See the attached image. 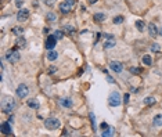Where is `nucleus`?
I'll list each match as a JSON object with an SVG mask.
<instances>
[{
    "label": "nucleus",
    "mask_w": 162,
    "mask_h": 137,
    "mask_svg": "<svg viewBox=\"0 0 162 137\" xmlns=\"http://www.w3.org/2000/svg\"><path fill=\"white\" fill-rule=\"evenodd\" d=\"M15 108V101L13 97H4L2 100V111L4 114H10Z\"/></svg>",
    "instance_id": "obj_1"
},
{
    "label": "nucleus",
    "mask_w": 162,
    "mask_h": 137,
    "mask_svg": "<svg viewBox=\"0 0 162 137\" xmlns=\"http://www.w3.org/2000/svg\"><path fill=\"white\" fill-rule=\"evenodd\" d=\"M120 94L118 93V91H112L111 94H109L108 97V102L111 107H118V105H120Z\"/></svg>",
    "instance_id": "obj_2"
},
{
    "label": "nucleus",
    "mask_w": 162,
    "mask_h": 137,
    "mask_svg": "<svg viewBox=\"0 0 162 137\" xmlns=\"http://www.w3.org/2000/svg\"><path fill=\"white\" fill-rule=\"evenodd\" d=\"M44 126H46L49 130H54V129H58L60 128V121L57 118H47L44 121Z\"/></svg>",
    "instance_id": "obj_3"
},
{
    "label": "nucleus",
    "mask_w": 162,
    "mask_h": 137,
    "mask_svg": "<svg viewBox=\"0 0 162 137\" xmlns=\"http://www.w3.org/2000/svg\"><path fill=\"white\" fill-rule=\"evenodd\" d=\"M19 57H21V54H19L18 51H15V50H8L7 54H6V58H7V60H8L11 64L18 62V61H19Z\"/></svg>",
    "instance_id": "obj_4"
},
{
    "label": "nucleus",
    "mask_w": 162,
    "mask_h": 137,
    "mask_svg": "<svg viewBox=\"0 0 162 137\" xmlns=\"http://www.w3.org/2000/svg\"><path fill=\"white\" fill-rule=\"evenodd\" d=\"M29 93V89L26 85H19L18 87H17V96H18L19 98H25L26 96Z\"/></svg>",
    "instance_id": "obj_5"
},
{
    "label": "nucleus",
    "mask_w": 162,
    "mask_h": 137,
    "mask_svg": "<svg viewBox=\"0 0 162 137\" xmlns=\"http://www.w3.org/2000/svg\"><path fill=\"white\" fill-rule=\"evenodd\" d=\"M28 18H29V10L28 8H21L18 11V14H17V19H18V21H21V22L26 21Z\"/></svg>",
    "instance_id": "obj_6"
},
{
    "label": "nucleus",
    "mask_w": 162,
    "mask_h": 137,
    "mask_svg": "<svg viewBox=\"0 0 162 137\" xmlns=\"http://www.w3.org/2000/svg\"><path fill=\"white\" fill-rule=\"evenodd\" d=\"M57 37L54 36V35H50V36H47V39H46V49H49V50H53L54 49V46L57 44Z\"/></svg>",
    "instance_id": "obj_7"
},
{
    "label": "nucleus",
    "mask_w": 162,
    "mask_h": 137,
    "mask_svg": "<svg viewBox=\"0 0 162 137\" xmlns=\"http://www.w3.org/2000/svg\"><path fill=\"white\" fill-rule=\"evenodd\" d=\"M109 68L114 71V72H116V73H119V72H122L123 71V65L119 62V61H111L109 62Z\"/></svg>",
    "instance_id": "obj_8"
},
{
    "label": "nucleus",
    "mask_w": 162,
    "mask_h": 137,
    "mask_svg": "<svg viewBox=\"0 0 162 137\" xmlns=\"http://www.w3.org/2000/svg\"><path fill=\"white\" fill-rule=\"evenodd\" d=\"M0 130H2L3 134H11V126H10V122L2 123V126H0Z\"/></svg>",
    "instance_id": "obj_9"
},
{
    "label": "nucleus",
    "mask_w": 162,
    "mask_h": 137,
    "mask_svg": "<svg viewBox=\"0 0 162 137\" xmlns=\"http://www.w3.org/2000/svg\"><path fill=\"white\" fill-rule=\"evenodd\" d=\"M148 33H150L151 36H157V35H158V28L155 26L154 22H150V24H148Z\"/></svg>",
    "instance_id": "obj_10"
},
{
    "label": "nucleus",
    "mask_w": 162,
    "mask_h": 137,
    "mask_svg": "<svg viewBox=\"0 0 162 137\" xmlns=\"http://www.w3.org/2000/svg\"><path fill=\"white\" fill-rule=\"evenodd\" d=\"M114 46H115V40H114V37L109 36V35H107V42L104 44V47H105V49H112Z\"/></svg>",
    "instance_id": "obj_11"
},
{
    "label": "nucleus",
    "mask_w": 162,
    "mask_h": 137,
    "mask_svg": "<svg viewBox=\"0 0 162 137\" xmlns=\"http://www.w3.org/2000/svg\"><path fill=\"white\" fill-rule=\"evenodd\" d=\"M71 7L72 6H69L68 3H65V2L60 4V10H61V13H64V14H68V13L71 11Z\"/></svg>",
    "instance_id": "obj_12"
},
{
    "label": "nucleus",
    "mask_w": 162,
    "mask_h": 137,
    "mask_svg": "<svg viewBox=\"0 0 162 137\" xmlns=\"http://www.w3.org/2000/svg\"><path fill=\"white\" fill-rule=\"evenodd\" d=\"M60 104L63 105L64 108H71L72 107V100H71V98H61Z\"/></svg>",
    "instance_id": "obj_13"
},
{
    "label": "nucleus",
    "mask_w": 162,
    "mask_h": 137,
    "mask_svg": "<svg viewBox=\"0 0 162 137\" xmlns=\"http://www.w3.org/2000/svg\"><path fill=\"white\" fill-rule=\"evenodd\" d=\"M57 57H58V53H57V51H54V50H50L49 53H47V60H49V61L57 60Z\"/></svg>",
    "instance_id": "obj_14"
},
{
    "label": "nucleus",
    "mask_w": 162,
    "mask_h": 137,
    "mask_svg": "<svg viewBox=\"0 0 162 137\" xmlns=\"http://www.w3.org/2000/svg\"><path fill=\"white\" fill-rule=\"evenodd\" d=\"M28 105H29L31 108H33V109L39 108V102H37V100H35V98H31V100H28Z\"/></svg>",
    "instance_id": "obj_15"
},
{
    "label": "nucleus",
    "mask_w": 162,
    "mask_h": 137,
    "mask_svg": "<svg viewBox=\"0 0 162 137\" xmlns=\"http://www.w3.org/2000/svg\"><path fill=\"white\" fill-rule=\"evenodd\" d=\"M94 21H97V22L105 21V14H103V13H97V14H94Z\"/></svg>",
    "instance_id": "obj_16"
},
{
    "label": "nucleus",
    "mask_w": 162,
    "mask_h": 137,
    "mask_svg": "<svg viewBox=\"0 0 162 137\" xmlns=\"http://www.w3.org/2000/svg\"><path fill=\"white\" fill-rule=\"evenodd\" d=\"M153 122H154V126H162V115H155Z\"/></svg>",
    "instance_id": "obj_17"
},
{
    "label": "nucleus",
    "mask_w": 162,
    "mask_h": 137,
    "mask_svg": "<svg viewBox=\"0 0 162 137\" xmlns=\"http://www.w3.org/2000/svg\"><path fill=\"white\" fill-rule=\"evenodd\" d=\"M46 19L49 22H56L57 21V15L54 14V13H49V14L46 15Z\"/></svg>",
    "instance_id": "obj_18"
},
{
    "label": "nucleus",
    "mask_w": 162,
    "mask_h": 137,
    "mask_svg": "<svg viewBox=\"0 0 162 137\" xmlns=\"http://www.w3.org/2000/svg\"><path fill=\"white\" fill-rule=\"evenodd\" d=\"M136 28L140 30V32H143L144 28H146V24H144V21H141V19H139V21H136Z\"/></svg>",
    "instance_id": "obj_19"
},
{
    "label": "nucleus",
    "mask_w": 162,
    "mask_h": 137,
    "mask_svg": "<svg viewBox=\"0 0 162 137\" xmlns=\"http://www.w3.org/2000/svg\"><path fill=\"white\" fill-rule=\"evenodd\" d=\"M25 46H26V40L24 39V37H19V39H17V47H21V49H24Z\"/></svg>",
    "instance_id": "obj_20"
},
{
    "label": "nucleus",
    "mask_w": 162,
    "mask_h": 137,
    "mask_svg": "<svg viewBox=\"0 0 162 137\" xmlns=\"http://www.w3.org/2000/svg\"><path fill=\"white\" fill-rule=\"evenodd\" d=\"M22 32H24V29L19 28V26H14V28H13V33H14V35H17V36L22 35Z\"/></svg>",
    "instance_id": "obj_21"
},
{
    "label": "nucleus",
    "mask_w": 162,
    "mask_h": 137,
    "mask_svg": "<svg viewBox=\"0 0 162 137\" xmlns=\"http://www.w3.org/2000/svg\"><path fill=\"white\" fill-rule=\"evenodd\" d=\"M64 32H67V33H69V35H72V33L75 32V28H74V26H71V25H65L64 26Z\"/></svg>",
    "instance_id": "obj_22"
},
{
    "label": "nucleus",
    "mask_w": 162,
    "mask_h": 137,
    "mask_svg": "<svg viewBox=\"0 0 162 137\" xmlns=\"http://www.w3.org/2000/svg\"><path fill=\"white\" fill-rule=\"evenodd\" d=\"M143 64L144 65H151V57L148 56V54H146V56L143 57Z\"/></svg>",
    "instance_id": "obj_23"
},
{
    "label": "nucleus",
    "mask_w": 162,
    "mask_h": 137,
    "mask_svg": "<svg viewBox=\"0 0 162 137\" xmlns=\"http://www.w3.org/2000/svg\"><path fill=\"white\" fill-rule=\"evenodd\" d=\"M155 102V98H153V97H146L144 98V104L146 105H151V104H154Z\"/></svg>",
    "instance_id": "obj_24"
},
{
    "label": "nucleus",
    "mask_w": 162,
    "mask_h": 137,
    "mask_svg": "<svg viewBox=\"0 0 162 137\" xmlns=\"http://www.w3.org/2000/svg\"><path fill=\"white\" fill-rule=\"evenodd\" d=\"M114 134V129L112 128H109V129H107L105 132H103V137H108V136H112Z\"/></svg>",
    "instance_id": "obj_25"
},
{
    "label": "nucleus",
    "mask_w": 162,
    "mask_h": 137,
    "mask_svg": "<svg viewBox=\"0 0 162 137\" xmlns=\"http://www.w3.org/2000/svg\"><path fill=\"white\" fill-rule=\"evenodd\" d=\"M123 22V17L120 15V17H115V18H114V24H116V25H118V24H122Z\"/></svg>",
    "instance_id": "obj_26"
},
{
    "label": "nucleus",
    "mask_w": 162,
    "mask_h": 137,
    "mask_svg": "<svg viewBox=\"0 0 162 137\" xmlns=\"http://www.w3.org/2000/svg\"><path fill=\"white\" fill-rule=\"evenodd\" d=\"M54 2H56V0H43V3H44L46 6H49V7L54 6Z\"/></svg>",
    "instance_id": "obj_27"
},
{
    "label": "nucleus",
    "mask_w": 162,
    "mask_h": 137,
    "mask_svg": "<svg viewBox=\"0 0 162 137\" xmlns=\"http://www.w3.org/2000/svg\"><path fill=\"white\" fill-rule=\"evenodd\" d=\"M54 36H56L57 39H61V37H63V32H61V30H54Z\"/></svg>",
    "instance_id": "obj_28"
},
{
    "label": "nucleus",
    "mask_w": 162,
    "mask_h": 137,
    "mask_svg": "<svg viewBox=\"0 0 162 137\" xmlns=\"http://www.w3.org/2000/svg\"><path fill=\"white\" fill-rule=\"evenodd\" d=\"M24 4V0H15V6H17V7H19V8H21V6Z\"/></svg>",
    "instance_id": "obj_29"
},
{
    "label": "nucleus",
    "mask_w": 162,
    "mask_h": 137,
    "mask_svg": "<svg viewBox=\"0 0 162 137\" xmlns=\"http://www.w3.org/2000/svg\"><path fill=\"white\" fill-rule=\"evenodd\" d=\"M151 50L153 51H159V46H158V44H153V46H151Z\"/></svg>",
    "instance_id": "obj_30"
},
{
    "label": "nucleus",
    "mask_w": 162,
    "mask_h": 137,
    "mask_svg": "<svg viewBox=\"0 0 162 137\" xmlns=\"http://www.w3.org/2000/svg\"><path fill=\"white\" fill-rule=\"evenodd\" d=\"M130 72L132 73H140V69L139 68H130Z\"/></svg>",
    "instance_id": "obj_31"
},
{
    "label": "nucleus",
    "mask_w": 162,
    "mask_h": 137,
    "mask_svg": "<svg viewBox=\"0 0 162 137\" xmlns=\"http://www.w3.org/2000/svg\"><path fill=\"white\" fill-rule=\"evenodd\" d=\"M90 119H92V125H93V128H94V123H96V121H94V115H93V114H90Z\"/></svg>",
    "instance_id": "obj_32"
},
{
    "label": "nucleus",
    "mask_w": 162,
    "mask_h": 137,
    "mask_svg": "<svg viewBox=\"0 0 162 137\" xmlns=\"http://www.w3.org/2000/svg\"><path fill=\"white\" fill-rule=\"evenodd\" d=\"M65 3H68L69 6H74L75 4V0H65Z\"/></svg>",
    "instance_id": "obj_33"
},
{
    "label": "nucleus",
    "mask_w": 162,
    "mask_h": 137,
    "mask_svg": "<svg viewBox=\"0 0 162 137\" xmlns=\"http://www.w3.org/2000/svg\"><path fill=\"white\" fill-rule=\"evenodd\" d=\"M107 82H109V83H115V80H114L111 76H107Z\"/></svg>",
    "instance_id": "obj_34"
},
{
    "label": "nucleus",
    "mask_w": 162,
    "mask_h": 137,
    "mask_svg": "<svg viewBox=\"0 0 162 137\" xmlns=\"http://www.w3.org/2000/svg\"><path fill=\"white\" fill-rule=\"evenodd\" d=\"M123 100H125V102L129 101V94H125V97H123Z\"/></svg>",
    "instance_id": "obj_35"
},
{
    "label": "nucleus",
    "mask_w": 162,
    "mask_h": 137,
    "mask_svg": "<svg viewBox=\"0 0 162 137\" xmlns=\"http://www.w3.org/2000/svg\"><path fill=\"white\" fill-rule=\"evenodd\" d=\"M101 129H107V123H101Z\"/></svg>",
    "instance_id": "obj_36"
},
{
    "label": "nucleus",
    "mask_w": 162,
    "mask_h": 137,
    "mask_svg": "<svg viewBox=\"0 0 162 137\" xmlns=\"http://www.w3.org/2000/svg\"><path fill=\"white\" fill-rule=\"evenodd\" d=\"M96 2H97V0H89V3H90V4H94Z\"/></svg>",
    "instance_id": "obj_37"
},
{
    "label": "nucleus",
    "mask_w": 162,
    "mask_h": 137,
    "mask_svg": "<svg viewBox=\"0 0 162 137\" xmlns=\"http://www.w3.org/2000/svg\"><path fill=\"white\" fill-rule=\"evenodd\" d=\"M158 35H161V36H162V28L158 29Z\"/></svg>",
    "instance_id": "obj_38"
}]
</instances>
